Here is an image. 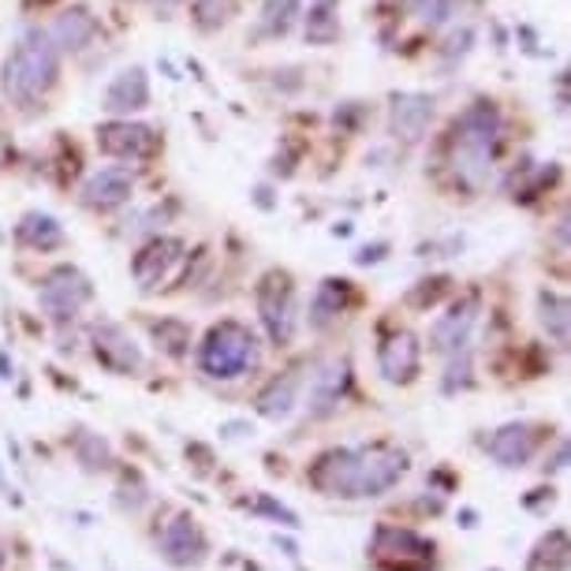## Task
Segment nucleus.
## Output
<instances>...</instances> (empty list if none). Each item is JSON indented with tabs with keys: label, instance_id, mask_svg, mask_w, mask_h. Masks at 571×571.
<instances>
[{
	"label": "nucleus",
	"instance_id": "obj_1",
	"mask_svg": "<svg viewBox=\"0 0 571 571\" xmlns=\"http://www.w3.org/2000/svg\"><path fill=\"white\" fill-rule=\"evenodd\" d=\"M60 75V49L45 30H27L4 60V90L16 105L45 98Z\"/></svg>",
	"mask_w": 571,
	"mask_h": 571
},
{
	"label": "nucleus",
	"instance_id": "obj_2",
	"mask_svg": "<svg viewBox=\"0 0 571 571\" xmlns=\"http://www.w3.org/2000/svg\"><path fill=\"white\" fill-rule=\"evenodd\" d=\"M195 363L210 381H236V377L251 374L258 366V336L243 322L224 318L210 325V333L202 336Z\"/></svg>",
	"mask_w": 571,
	"mask_h": 571
},
{
	"label": "nucleus",
	"instance_id": "obj_3",
	"mask_svg": "<svg viewBox=\"0 0 571 571\" xmlns=\"http://www.w3.org/2000/svg\"><path fill=\"white\" fill-rule=\"evenodd\" d=\"M501 142V109L493 101H475L456 124V172L467 183H482L493 169Z\"/></svg>",
	"mask_w": 571,
	"mask_h": 571
},
{
	"label": "nucleus",
	"instance_id": "obj_4",
	"mask_svg": "<svg viewBox=\"0 0 571 571\" xmlns=\"http://www.w3.org/2000/svg\"><path fill=\"white\" fill-rule=\"evenodd\" d=\"M254 303H258V318L262 329L277 348H288L295 325H299V299H295V284L292 273L284 269H269L254 288Z\"/></svg>",
	"mask_w": 571,
	"mask_h": 571
},
{
	"label": "nucleus",
	"instance_id": "obj_5",
	"mask_svg": "<svg viewBox=\"0 0 571 571\" xmlns=\"http://www.w3.org/2000/svg\"><path fill=\"white\" fill-rule=\"evenodd\" d=\"M307 482L314 493L336 501H363V452L359 448H325L307 467Z\"/></svg>",
	"mask_w": 571,
	"mask_h": 571
},
{
	"label": "nucleus",
	"instance_id": "obj_6",
	"mask_svg": "<svg viewBox=\"0 0 571 571\" xmlns=\"http://www.w3.org/2000/svg\"><path fill=\"white\" fill-rule=\"evenodd\" d=\"M90 299H94V284L75 265H57L42 281V292H38V303L53 322H71Z\"/></svg>",
	"mask_w": 571,
	"mask_h": 571
},
{
	"label": "nucleus",
	"instance_id": "obj_7",
	"mask_svg": "<svg viewBox=\"0 0 571 571\" xmlns=\"http://www.w3.org/2000/svg\"><path fill=\"white\" fill-rule=\"evenodd\" d=\"M157 549H161V560H165V564L187 571V568H198L202 560H206L210 542H206V534H202V527L195 523V516L176 512L165 523V530H161Z\"/></svg>",
	"mask_w": 571,
	"mask_h": 571
},
{
	"label": "nucleus",
	"instance_id": "obj_8",
	"mask_svg": "<svg viewBox=\"0 0 571 571\" xmlns=\"http://www.w3.org/2000/svg\"><path fill=\"white\" fill-rule=\"evenodd\" d=\"M434 538L418 534L415 527L377 523L370 538V557L377 568L385 564H411V560H434Z\"/></svg>",
	"mask_w": 571,
	"mask_h": 571
},
{
	"label": "nucleus",
	"instance_id": "obj_9",
	"mask_svg": "<svg viewBox=\"0 0 571 571\" xmlns=\"http://www.w3.org/2000/svg\"><path fill=\"white\" fill-rule=\"evenodd\" d=\"M549 434H553L549 426L527 422V418L523 422H508L493 434V441H489V456H493V463L504 467V471H519V467L534 460L538 445H542Z\"/></svg>",
	"mask_w": 571,
	"mask_h": 571
},
{
	"label": "nucleus",
	"instance_id": "obj_10",
	"mask_svg": "<svg viewBox=\"0 0 571 571\" xmlns=\"http://www.w3.org/2000/svg\"><path fill=\"white\" fill-rule=\"evenodd\" d=\"M422 370V340L411 329H396L377 348V374L389 385H411Z\"/></svg>",
	"mask_w": 571,
	"mask_h": 571
},
{
	"label": "nucleus",
	"instance_id": "obj_11",
	"mask_svg": "<svg viewBox=\"0 0 571 571\" xmlns=\"http://www.w3.org/2000/svg\"><path fill=\"white\" fill-rule=\"evenodd\" d=\"M359 452H363V497L389 493V489L407 475V467H411V456H407L404 448L385 445V441L359 445Z\"/></svg>",
	"mask_w": 571,
	"mask_h": 571
},
{
	"label": "nucleus",
	"instance_id": "obj_12",
	"mask_svg": "<svg viewBox=\"0 0 571 571\" xmlns=\"http://www.w3.org/2000/svg\"><path fill=\"white\" fill-rule=\"evenodd\" d=\"M90 336H94V355L105 370H112V374H139L142 370V348L131 340V333L124 325L101 318V322H94Z\"/></svg>",
	"mask_w": 571,
	"mask_h": 571
},
{
	"label": "nucleus",
	"instance_id": "obj_13",
	"mask_svg": "<svg viewBox=\"0 0 571 571\" xmlns=\"http://www.w3.org/2000/svg\"><path fill=\"white\" fill-rule=\"evenodd\" d=\"M437 116V101L430 94H418V90H404V94H392V105H389V128L392 135L400 142H418L430 131Z\"/></svg>",
	"mask_w": 571,
	"mask_h": 571
},
{
	"label": "nucleus",
	"instance_id": "obj_14",
	"mask_svg": "<svg viewBox=\"0 0 571 571\" xmlns=\"http://www.w3.org/2000/svg\"><path fill=\"white\" fill-rule=\"evenodd\" d=\"M180 258H183V239L157 236V239H150L135 258H131V277L139 281L142 292H150V288H157L172 269H176Z\"/></svg>",
	"mask_w": 571,
	"mask_h": 571
},
{
	"label": "nucleus",
	"instance_id": "obj_15",
	"mask_svg": "<svg viewBox=\"0 0 571 571\" xmlns=\"http://www.w3.org/2000/svg\"><path fill=\"white\" fill-rule=\"evenodd\" d=\"M98 150L120 161H139L154 154V131L131 124V120H109L98 128Z\"/></svg>",
	"mask_w": 571,
	"mask_h": 571
},
{
	"label": "nucleus",
	"instance_id": "obj_16",
	"mask_svg": "<svg viewBox=\"0 0 571 571\" xmlns=\"http://www.w3.org/2000/svg\"><path fill=\"white\" fill-rule=\"evenodd\" d=\"M475 322H478V295H463L460 303L448 307V314H441V318L434 322L430 348L441 351V355L460 351L467 344V336H471V329H475Z\"/></svg>",
	"mask_w": 571,
	"mask_h": 571
},
{
	"label": "nucleus",
	"instance_id": "obj_17",
	"mask_svg": "<svg viewBox=\"0 0 571 571\" xmlns=\"http://www.w3.org/2000/svg\"><path fill=\"white\" fill-rule=\"evenodd\" d=\"M146 105H150V79L142 68H124L105 86V98H101V109L112 112V116H131V112H142Z\"/></svg>",
	"mask_w": 571,
	"mask_h": 571
},
{
	"label": "nucleus",
	"instance_id": "obj_18",
	"mask_svg": "<svg viewBox=\"0 0 571 571\" xmlns=\"http://www.w3.org/2000/svg\"><path fill=\"white\" fill-rule=\"evenodd\" d=\"M348 389H351V363L348 359L329 363L318 377H314V385H310L307 415L310 418H329L336 407H340L344 396H348Z\"/></svg>",
	"mask_w": 571,
	"mask_h": 571
},
{
	"label": "nucleus",
	"instance_id": "obj_19",
	"mask_svg": "<svg viewBox=\"0 0 571 571\" xmlns=\"http://www.w3.org/2000/svg\"><path fill=\"white\" fill-rule=\"evenodd\" d=\"M135 195V180L128 169H101L83 183V202L90 210H116Z\"/></svg>",
	"mask_w": 571,
	"mask_h": 571
},
{
	"label": "nucleus",
	"instance_id": "obj_20",
	"mask_svg": "<svg viewBox=\"0 0 571 571\" xmlns=\"http://www.w3.org/2000/svg\"><path fill=\"white\" fill-rule=\"evenodd\" d=\"M98 16L90 12V8H68V12H60L53 19V30H49V38H53L57 49H64V53H83L90 49V42L98 38Z\"/></svg>",
	"mask_w": 571,
	"mask_h": 571
},
{
	"label": "nucleus",
	"instance_id": "obj_21",
	"mask_svg": "<svg viewBox=\"0 0 571 571\" xmlns=\"http://www.w3.org/2000/svg\"><path fill=\"white\" fill-rule=\"evenodd\" d=\"M351 303V281L344 277H329L318 284V292H314L310 299V329H329L333 322H340V314L348 310Z\"/></svg>",
	"mask_w": 571,
	"mask_h": 571
},
{
	"label": "nucleus",
	"instance_id": "obj_22",
	"mask_svg": "<svg viewBox=\"0 0 571 571\" xmlns=\"http://www.w3.org/2000/svg\"><path fill=\"white\" fill-rule=\"evenodd\" d=\"M295 404H299V377L292 370L273 377V381L258 392V400H254L258 415L269 418V422H284V418L295 411Z\"/></svg>",
	"mask_w": 571,
	"mask_h": 571
},
{
	"label": "nucleus",
	"instance_id": "obj_23",
	"mask_svg": "<svg viewBox=\"0 0 571 571\" xmlns=\"http://www.w3.org/2000/svg\"><path fill=\"white\" fill-rule=\"evenodd\" d=\"M16 243L27 251H57L60 243H64V228H60L57 217H49V213H27L23 221L16 224Z\"/></svg>",
	"mask_w": 571,
	"mask_h": 571
},
{
	"label": "nucleus",
	"instance_id": "obj_24",
	"mask_svg": "<svg viewBox=\"0 0 571 571\" xmlns=\"http://www.w3.org/2000/svg\"><path fill=\"white\" fill-rule=\"evenodd\" d=\"M538 322H542V329L549 333V340H553L557 348H568L571 307H568V295L564 292H553V288L538 292Z\"/></svg>",
	"mask_w": 571,
	"mask_h": 571
},
{
	"label": "nucleus",
	"instance_id": "obj_25",
	"mask_svg": "<svg viewBox=\"0 0 571 571\" xmlns=\"http://www.w3.org/2000/svg\"><path fill=\"white\" fill-rule=\"evenodd\" d=\"M568 557H571L568 530L553 527L538 538L534 553H530V560H527V571H568Z\"/></svg>",
	"mask_w": 571,
	"mask_h": 571
},
{
	"label": "nucleus",
	"instance_id": "obj_26",
	"mask_svg": "<svg viewBox=\"0 0 571 571\" xmlns=\"http://www.w3.org/2000/svg\"><path fill=\"white\" fill-rule=\"evenodd\" d=\"M340 0H310V12H307V42L314 45H333L340 38Z\"/></svg>",
	"mask_w": 571,
	"mask_h": 571
},
{
	"label": "nucleus",
	"instance_id": "obj_27",
	"mask_svg": "<svg viewBox=\"0 0 571 571\" xmlns=\"http://www.w3.org/2000/svg\"><path fill=\"white\" fill-rule=\"evenodd\" d=\"M150 333H154L157 348L172 355V359H183L191 348V325L180 322V318H161V322H150Z\"/></svg>",
	"mask_w": 571,
	"mask_h": 571
},
{
	"label": "nucleus",
	"instance_id": "obj_28",
	"mask_svg": "<svg viewBox=\"0 0 571 571\" xmlns=\"http://www.w3.org/2000/svg\"><path fill=\"white\" fill-rule=\"evenodd\" d=\"M299 19V0H265L262 4V30L273 38H284Z\"/></svg>",
	"mask_w": 571,
	"mask_h": 571
},
{
	"label": "nucleus",
	"instance_id": "obj_29",
	"mask_svg": "<svg viewBox=\"0 0 571 571\" xmlns=\"http://www.w3.org/2000/svg\"><path fill=\"white\" fill-rule=\"evenodd\" d=\"M75 460L83 463V471H105L112 463V448L101 434H83L75 441Z\"/></svg>",
	"mask_w": 571,
	"mask_h": 571
},
{
	"label": "nucleus",
	"instance_id": "obj_30",
	"mask_svg": "<svg viewBox=\"0 0 571 571\" xmlns=\"http://www.w3.org/2000/svg\"><path fill=\"white\" fill-rule=\"evenodd\" d=\"M236 12V0H191V16L202 30H217Z\"/></svg>",
	"mask_w": 571,
	"mask_h": 571
},
{
	"label": "nucleus",
	"instance_id": "obj_31",
	"mask_svg": "<svg viewBox=\"0 0 571 571\" xmlns=\"http://www.w3.org/2000/svg\"><path fill=\"white\" fill-rule=\"evenodd\" d=\"M251 508L258 516H265V519H273V523H281V527H288V530H299V512H295V508H288V504H281L277 497H269V493H258L251 501Z\"/></svg>",
	"mask_w": 571,
	"mask_h": 571
},
{
	"label": "nucleus",
	"instance_id": "obj_32",
	"mask_svg": "<svg viewBox=\"0 0 571 571\" xmlns=\"http://www.w3.org/2000/svg\"><path fill=\"white\" fill-rule=\"evenodd\" d=\"M448 288H452V281L448 277H430V281H418V288L407 295V303H411L415 310H430L437 303L445 299Z\"/></svg>",
	"mask_w": 571,
	"mask_h": 571
},
{
	"label": "nucleus",
	"instance_id": "obj_33",
	"mask_svg": "<svg viewBox=\"0 0 571 571\" xmlns=\"http://www.w3.org/2000/svg\"><path fill=\"white\" fill-rule=\"evenodd\" d=\"M467 385H471V355L460 348V351H452V363H448L445 392H460Z\"/></svg>",
	"mask_w": 571,
	"mask_h": 571
},
{
	"label": "nucleus",
	"instance_id": "obj_34",
	"mask_svg": "<svg viewBox=\"0 0 571 571\" xmlns=\"http://www.w3.org/2000/svg\"><path fill=\"white\" fill-rule=\"evenodd\" d=\"M415 12L426 27H441V23L452 19L456 0H415Z\"/></svg>",
	"mask_w": 571,
	"mask_h": 571
},
{
	"label": "nucleus",
	"instance_id": "obj_35",
	"mask_svg": "<svg viewBox=\"0 0 571 571\" xmlns=\"http://www.w3.org/2000/svg\"><path fill=\"white\" fill-rule=\"evenodd\" d=\"M142 501H146V489H142L139 478H135V486L120 482V489H116V504L124 508V512H139Z\"/></svg>",
	"mask_w": 571,
	"mask_h": 571
},
{
	"label": "nucleus",
	"instance_id": "obj_36",
	"mask_svg": "<svg viewBox=\"0 0 571 571\" xmlns=\"http://www.w3.org/2000/svg\"><path fill=\"white\" fill-rule=\"evenodd\" d=\"M471 42H475V30H471V27L456 30V34L448 38V49H445V57H448V60H456V57L463 60L467 53H471Z\"/></svg>",
	"mask_w": 571,
	"mask_h": 571
},
{
	"label": "nucleus",
	"instance_id": "obj_37",
	"mask_svg": "<svg viewBox=\"0 0 571 571\" xmlns=\"http://www.w3.org/2000/svg\"><path fill=\"white\" fill-rule=\"evenodd\" d=\"M553 504L557 501V489L553 486H549V489H530V497H523V508H530V512H538V508H542V504Z\"/></svg>",
	"mask_w": 571,
	"mask_h": 571
},
{
	"label": "nucleus",
	"instance_id": "obj_38",
	"mask_svg": "<svg viewBox=\"0 0 571 571\" xmlns=\"http://www.w3.org/2000/svg\"><path fill=\"white\" fill-rule=\"evenodd\" d=\"M564 467H568V445L560 441V445H557V456H553V460H545L542 471H545V475H557V471H564Z\"/></svg>",
	"mask_w": 571,
	"mask_h": 571
},
{
	"label": "nucleus",
	"instance_id": "obj_39",
	"mask_svg": "<svg viewBox=\"0 0 571 571\" xmlns=\"http://www.w3.org/2000/svg\"><path fill=\"white\" fill-rule=\"evenodd\" d=\"M385 251H389V247H385V243H374V247H363L359 254H355V262H359V265L381 262V258H385Z\"/></svg>",
	"mask_w": 571,
	"mask_h": 571
},
{
	"label": "nucleus",
	"instance_id": "obj_40",
	"mask_svg": "<svg viewBox=\"0 0 571 571\" xmlns=\"http://www.w3.org/2000/svg\"><path fill=\"white\" fill-rule=\"evenodd\" d=\"M460 527H467V530L478 527V512H475V508H463V512H460Z\"/></svg>",
	"mask_w": 571,
	"mask_h": 571
},
{
	"label": "nucleus",
	"instance_id": "obj_41",
	"mask_svg": "<svg viewBox=\"0 0 571 571\" xmlns=\"http://www.w3.org/2000/svg\"><path fill=\"white\" fill-rule=\"evenodd\" d=\"M273 542H277V545L284 549V553H288V557H299V545H295L292 538H281V534H277V538H273Z\"/></svg>",
	"mask_w": 571,
	"mask_h": 571
},
{
	"label": "nucleus",
	"instance_id": "obj_42",
	"mask_svg": "<svg viewBox=\"0 0 571 571\" xmlns=\"http://www.w3.org/2000/svg\"><path fill=\"white\" fill-rule=\"evenodd\" d=\"M247 430H251L247 422H228V426H224V434H228V437H243Z\"/></svg>",
	"mask_w": 571,
	"mask_h": 571
},
{
	"label": "nucleus",
	"instance_id": "obj_43",
	"mask_svg": "<svg viewBox=\"0 0 571 571\" xmlns=\"http://www.w3.org/2000/svg\"><path fill=\"white\" fill-rule=\"evenodd\" d=\"M0 377H12V366H8V355H0Z\"/></svg>",
	"mask_w": 571,
	"mask_h": 571
},
{
	"label": "nucleus",
	"instance_id": "obj_44",
	"mask_svg": "<svg viewBox=\"0 0 571 571\" xmlns=\"http://www.w3.org/2000/svg\"><path fill=\"white\" fill-rule=\"evenodd\" d=\"M157 8H176V4H183V0H154Z\"/></svg>",
	"mask_w": 571,
	"mask_h": 571
},
{
	"label": "nucleus",
	"instance_id": "obj_45",
	"mask_svg": "<svg viewBox=\"0 0 571 571\" xmlns=\"http://www.w3.org/2000/svg\"><path fill=\"white\" fill-rule=\"evenodd\" d=\"M489 571H501V568H489Z\"/></svg>",
	"mask_w": 571,
	"mask_h": 571
}]
</instances>
